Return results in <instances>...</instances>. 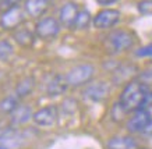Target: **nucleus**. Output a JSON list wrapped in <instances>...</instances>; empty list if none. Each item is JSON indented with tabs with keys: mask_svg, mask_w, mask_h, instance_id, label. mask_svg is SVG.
Here are the masks:
<instances>
[{
	"mask_svg": "<svg viewBox=\"0 0 152 149\" xmlns=\"http://www.w3.org/2000/svg\"><path fill=\"white\" fill-rule=\"evenodd\" d=\"M142 134H145V135H149V137H151V135H152V120H151V123H149V124H148V126H147V128L144 130V132H142Z\"/></svg>",
	"mask_w": 152,
	"mask_h": 149,
	"instance_id": "bb28decb",
	"label": "nucleus"
},
{
	"mask_svg": "<svg viewBox=\"0 0 152 149\" xmlns=\"http://www.w3.org/2000/svg\"><path fill=\"white\" fill-rule=\"evenodd\" d=\"M50 1H52V0H50Z\"/></svg>",
	"mask_w": 152,
	"mask_h": 149,
	"instance_id": "c756f323",
	"label": "nucleus"
},
{
	"mask_svg": "<svg viewBox=\"0 0 152 149\" xmlns=\"http://www.w3.org/2000/svg\"><path fill=\"white\" fill-rule=\"evenodd\" d=\"M35 85H37L35 77H32V75L24 77L23 79H20V82L17 84V86H15V95H17L20 99L27 98V96H29V95L34 92Z\"/></svg>",
	"mask_w": 152,
	"mask_h": 149,
	"instance_id": "dca6fc26",
	"label": "nucleus"
},
{
	"mask_svg": "<svg viewBox=\"0 0 152 149\" xmlns=\"http://www.w3.org/2000/svg\"><path fill=\"white\" fill-rule=\"evenodd\" d=\"M24 20H25V10H23L20 6H15V7L1 11L0 27L6 31H14V29L21 27Z\"/></svg>",
	"mask_w": 152,
	"mask_h": 149,
	"instance_id": "39448f33",
	"label": "nucleus"
},
{
	"mask_svg": "<svg viewBox=\"0 0 152 149\" xmlns=\"http://www.w3.org/2000/svg\"><path fill=\"white\" fill-rule=\"evenodd\" d=\"M13 45L7 41H0V61L9 59L11 55H13Z\"/></svg>",
	"mask_w": 152,
	"mask_h": 149,
	"instance_id": "aec40b11",
	"label": "nucleus"
},
{
	"mask_svg": "<svg viewBox=\"0 0 152 149\" xmlns=\"http://www.w3.org/2000/svg\"><path fill=\"white\" fill-rule=\"evenodd\" d=\"M138 149H140V148H138ZM141 149H147V148H141Z\"/></svg>",
	"mask_w": 152,
	"mask_h": 149,
	"instance_id": "c85d7f7f",
	"label": "nucleus"
},
{
	"mask_svg": "<svg viewBox=\"0 0 152 149\" xmlns=\"http://www.w3.org/2000/svg\"><path fill=\"white\" fill-rule=\"evenodd\" d=\"M32 109L27 105H18V107L10 114V126L20 127L32 118Z\"/></svg>",
	"mask_w": 152,
	"mask_h": 149,
	"instance_id": "ddd939ff",
	"label": "nucleus"
},
{
	"mask_svg": "<svg viewBox=\"0 0 152 149\" xmlns=\"http://www.w3.org/2000/svg\"><path fill=\"white\" fill-rule=\"evenodd\" d=\"M135 55L138 57H151L152 59V43L151 45H148V46H144L141 49L135 52Z\"/></svg>",
	"mask_w": 152,
	"mask_h": 149,
	"instance_id": "b1692460",
	"label": "nucleus"
},
{
	"mask_svg": "<svg viewBox=\"0 0 152 149\" xmlns=\"http://www.w3.org/2000/svg\"><path fill=\"white\" fill-rule=\"evenodd\" d=\"M61 25L59 20L53 17H42L35 24V35L42 41H52L60 33Z\"/></svg>",
	"mask_w": 152,
	"mask_h": 149,
	"instance_id": "20e7f679",
	"label": "nucleus"
},
{
	"mask_svg": "<svg viewBox=\"0 0 152 149\" xmlns=\"http://www.w3.org/2000/svg\"><path fill=\"white\" fill-rule=\"evenodd\" d=\"M59 117V109L56 105H48L42 107L32 114V120L37 126L41 127H52L56 124Z\"/></svg>",
	"mask_w": 152,
	"mask_h": 149,
	"instance_id": "6e6552de",
	"label": "nucleus"
},
{
	"mask_svg": "<svg viewBox=\"0 0 152 149\" xmlns=\"http://www.w3.org/2000/svg\"><path fill=\"white\" fill-rule=\"evenodd\" d=\"M49 3H50V0H25L24 10L29 17L38 18L48 11Z\"/></svg>",
	"mask_w": 152,
	"mask_h": 149,
	"instance_id": "4468645a",
	"label": "nucleus"
},
{
	"mask_svg": "<svg viewBox=\"0 0 152 149\" xmlns=\"http://www.w3.org/2000/svg\"><path fill=\"white\" fill-rule=\"evenodd\" d=\"M107 149H138V142L133 137H113L106 144Z\"/></svg>",
	"mask_w": 152,
	"mask_h": 149,
	"instance_id": "2eb2a0df",
	"label": "nucleus"
},
{
	"mask_svg": "<svg viewBox=\"0 0 152 149\" xmlns=\"http://www.w3.org/2000/svg\"><path fill=\"white\" fill-rule=\"evenodd\" d=\"M137 9L141 14L152 15V0H141L137 6Z\"/></svg>",
	"mask_w": 152,
	"mask_h": 149,
	"instance_id": "412c9836",
	"label": "nucleus"
},
{
	"mask_svg": "<svg viewBox=\"0 0 152 149\" xmlns=\"http://www.w3.org/2000/svg\"><path fill=\"white\" fill-rule=\"evenodd\" d=\"M134 77H137V67L134 64H120L113 70V81L116 84H127Z\"/></svg>",
	"mask_w": 152,
	"mask_h": 149,
	"instance_id": "f8f14e48",
	"label": "nucleus"
},
{
	"mask_svg": "<svg viewBox=\"0 0 152 149\" xmlns=\"http://www.w3.org/2000/svg\"><path fill=\"white\" fill-rule=\"evenodd\" d=\"M110 84L106 81H96V82H91L88 86L84 89V96L91 100V102H102L105 100L109 93H110Z\"/></svg>",
	"mask_w": 152,
	"mask_h": 149,
	"instance_id": "1a4fd4ad",
	"label": "nucleus"
},
{
	"mask_svg": "<svg viewBox=\"0 0 152 149\" xmlns=\"http://www.w3.org/2000/svg\"><path fill=\"white\" fill-rule=\"evenodd\" d=\"M35 33H32L29 29L27 28H17L13 33L14 41L23 47H31L35 42Z\"/></svg>",
	"mask_w": 152,
	"mask_h": 149,
	"instance_id": "f3484780",
	"label": "nucleus"
},
{
	"mask_svg": "<svg viewBox=\"0 0 152 149\" xmlns=\"http://www.w3.org/2000/svg\"><path fill=\"white\" fill-rule=\"evenodd\" d=\"M151 120L152 114L149 109H138V110L133 112V116L129 118L126 127L131 134H142L147 126L151 123Z\"/></svg>",
	"mask_w": 152,
	"mask_h": 149,
	"instance_id": "423d86ee",
	"label": "nucleus"
},
{
	"mask_svg": "<svg viewBox=\"0 0 152 149\" xmlns=\"http://www.w3.org/2000/svg\"><path fill=\"white\" fill-rule=\"evenodd\" d=\"M116 1H117V0H96V3L101 6H110V4H113V3H116Z\"/></svg>",
	"mask_w": 152,
	"mask_h": 149,
	"instance_id": "a878e982",
	"label": "nucleus"
},
{
	"mask_svg": "<svg viewBox=\"0 0 152 149\" xmlns=\"http://www.w3.org/2000/svg\"><path fill=\"white\" fill-rule=\"evenodd\" d=\"M94 75H95V67L89 63H85V64H78L73 67L66 77H67L70 86L78 88V86L89 84L92 81Z\"/></svg>",
	"mask_w": 152,
	"mask_h": 149,
	"instance_id": "7ed1b4c3",
	"label": "nucleus"
},
{
	"mask_svg": "<svg viewBox=\"0 0 152 149\" xmlns=\"http://www.w3.org/2000/svg\"><path fill=\"white\" fill-rule=\"evenodd\" d=\"M0 149H9L7 146H4V145H0Z\"/></svg>",
	"mask_w": 152,
	"mask_h": 149,
	"instance_id": "cd10ccee",
	"label": "nucleus"
},
{
	"mask_svg": "<svg viewBox=\"0 0 152 149\" xmlns=\"http://www.w3.org/2000/svg\"><path fill=\"white\" fill-rule=\"evenodd\" d=\"M149 86L145 84H142L140 79L134 78L131 81H129L124 85V88L120 93L119 98V103L120 106L124 109L127 113L135 112L142 107L144 99L147 96Z\"/></svg>",
	"mask_w": 152,
	"mask_h": 149,
	"instance_id": "f257e3e1",
	"label": "nucleus"
},
{
	"mask_svg": "<svg viewBox=\"0 0 152 149\" xmlns=\"http://www.w3.org/2000/svg\"><path fill=\"white\" fill-rule=\"evenodd\" d=\"M69 86H70V84H69V81H67V77L61 74H57L48 82L46 93L50 98H56V96H60V95L67 92Z\"/></svg>",
	"mask_w": 152,
	"mask_h": 149,
	"instance_id": "9b49d317",
	"label": "nucleus"
},
{
	"mask_svg": "<svg viewBox=\"0 0 152 149\" xmlns=\"http://www.w3.org/2000/svg\"><path fill=\"white\" fill-rule=\"evenodd\" d=\"M92 23V17H91V13L88 11L87 9H81L77 14V18L74 21L73 28L75 29H87Z\"/></svg>",
	"mask_w": 152,
	"mask_h": 149,
	"instance_id": "6ab92c4d",
	"label": "nucleus"
},
{
	"mask_svg": "<svg viewBox=\"0 0 152 149\" xmlns=\"http://www.w3.org/2000/svg\"><path fill=\"white\" fill-rule=\"evenodd\" d=\"M120 11L116 9H103L98 11L92 18V24L96 29H110L120 21Z\"/></svg>",
	"mask_w": 152,
	"mask_h": 149,
	"instance_id": "0eeeda50",
	"label": "nucleus"
},
{
	"mask_svg": "<svg viewBox=\"0 0 152 149\" xmlns=\"http://www.w3.org/2000/svg\"><path fill=\"white\" fill-rule=\"evenodd\" d=\"M80 11V7L77 3L74 1H67L60 7L59 10V23L61 27H66V28H73L74 21L77 18V14Z\"/></svg>",
	"mask_w": 152,
	"mask_h": 149,
	"instance_id": "9d476101",
	"label": "nucleus"
},
{
	"mask_svg": "<svg viewBox=\"0 0 152 149\" xmlns=\"http://www.w3.org/2000/svg\"><path fill=\"white\" fill-rule=\"evenodd\" d=\"M137 79H140L142 84L151 86L152 85V68H147V70H144L142 73H140V74L137 75Z\"/></svg>",
	"mask_w": 152,
	"mask_h": 149,
	"instance_id": "4be33fe9",
	"label": "nucleus"
},
{
	"mask_svg": "<svg viewBox=\"0 0 152 149\" xmlns=\"http://www.w3.org/2000/svg\"><path fill=\"white\" fill-rule=\"evenodd\" d=\"M23 1L24 0H0V11H4V10H7V9L20 6Z\"/></svg>",
	"mask_w": 152,
	"mask_h": 149,
	"instance_id": "5701e85b",
	"label": "nucleus"
},
{
	"mask_svg": "<svg viewBox=\"0 0 152 149\" xmlns=\"http://www.w3.org/2000/svg\"><path fill=\"white\" fill-rule=\"evenodd\" d=\"M20 98L17 95H9L0 100V112L6 113V114H11V113L18 107Z\"/></svg>",
	"mask_w": 152,
	"mask_h": 149,
	"instance_id": "a211bd4d",
	"label": "nucleus"
},
{
	"mask_svg": "<svg viewBox=\"0 0 152 149\" xmlns=\"http://www.w3.org/2000/svg\"><path fill=\"white\" fill-rule=\"evenodd\" d=\"M134 35L127 29H116L106 38V46L110 53H123L134 46Z\"/></svg>",
	"mask_w": 152,
	"mask_h": 149,
	"instance_id": "f03ea898",
	"label": "nucleus"
},
{
	"mask_svg": "<svg viewBox=\"0 0 152 149\" xmlns=\"http://www.w3.org/2000/svg\"><path fill=\"white\" fill-rule=\"evenodd\" d=\"M10 128H11V126H3V124H0V141L6 137V134L9 132Z\"/></svg>",
	"mask_w": 152,
	"mask_h": 149,
	"instance_id": "393cba45",
	"label": "nucleus"
}]
</instances>
